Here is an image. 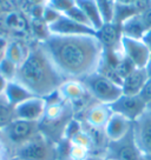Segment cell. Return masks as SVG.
<instances>
[{"instance_id":"9","label":"cell","mask_w":151,"mask_h":160,"mask_svg":"<svg viewBox=\"0 0 151 160\" xmlns=\"http://www.w3.org/2000/svg\"><path fill=\"white\" fill-rule=\"evenodd\" d=\"M109 106L112 113L123 115L124 118L130 120L131 122L136 121L148 108L146 104L139 95L128 94H122L115 102H112Z\"/></svg>"},{"instance_id":"8","label":"cell","mask_w":151,"mask_h":160,"mask_svg":"<svg viewBox=\"0 0 151 160\" xmlns=\"http://www.w3.org/2000/svg\"><path fill=\"white\" fill-rule=\"evenodd\" d=\"M141 157L142 152L137 146L131 128L123 138L109 141L102 158L106 160H139Z\"/></svg>"},{"instance_id":"1","label":"cell","mask_w":151,"mask_h":160,"mask_svg":"<svg viewBox=\"0 0 151 160\" xmlns=\"http://www.w3.org/2000/svg\"><path fill=\"white\" fill-rule=\"evenodd\" d=\"M40 44L66 80L81 81L96 73L104 55L96 35L51 34Z\"/></svg>"},{"instance_id":"42","label":"cell","mask_w":151,"mask_h":160,"mask_svg":"<svg viewBox=\"0 0 151 160\" xmlns=\"http://www.w3.org/2000/svg\"><path fill=\"white\" fill-rule=\"evenodd\" d=\"M150 7H151V2H150Z\"/></svg>"},{"instance_id":"17","label":"cell","mask_w":151,"mask_h":160,"mask_svg":"<svg viewBox=\"0 0 151 160\" xmlns=\"http://www.w3.org/2000/svg\"><path fill=\"white\" fill-rule=\"evenodd\" d=\"M131 128H132V122L130 120H128L121 114L112 113L104 131L109 141H112L123 138L126 133H129Z\"/></svg>"},{"instance_id":"5","label":"cell","mask_w":151,"mask_h":160,"mask_svg":"<svg viewBox=\"0 0 151 160\" xmlns=\"http://www.w3.org/2000/svg\"><path fill=\"white\" fill-rule=\"evenodd\" d=\"M39 132V122L15 118L0 130V139L4 141V144L12 155L15 150L26 144Z\"/></svg>"},{"instance_id":"34","label":"cell","mask_w":151,"mask_h":160,"mask_svg":"<svg viewBox=\"0 0 151 160\" xmlns=\"http://www.w3.org/2000/svg\"><path fill=\"white\" fill-rule=\"evenodd\" d=\"M141 40L144 42V45L148 47V50L151 52V28H149V30L145 31V33L143 34V37H142Z\"/></svg>"},{"instance_id":"36","label":"cell","mask_w":151,"mask_h":160,"mask_svg":"<svg viewBox=\"0 0 151 160\" xmlns=\"http://www.w3.org/2000/svg\"><path fill=\"white\" fill-rule=\"evenodd\" d=\"M145 70L148 75H149V78H151V52H150V55H149V59H148V62H146Z\"/></svg>"},{"instance_id":"12","label":"cell","mask_w":151,"mask_h":160,"mask_svg":"<svg viewBox=\"0 0 151 160\" xmlns=\"http://www.w3.org/2000/svg\"><path fill=\"white\" fill-rule=\"evenodd\" d=\"M132 131L142 154H151V110L146 108L145 112L132 122Z\"/></svg>"},{"instance_id":"26","label":"cell","mask_w":151,"mask_h":160,"mask_svg":"<svg viewBox=\"0 0 151 160\" xmlns=\"http://www.w3.org/2000/svg\"><path fill=\"white\" fill-rule=\"evenodd\" d=\"M18 66L15 65L14 62H12L11 60L7 58L3 60L0 62V74L3 75L7 81H13L15 80L17 73H18Z\"/></svg>"},{"instance_id":"15","label":"cell","mask_w":151,"mask_h":160,"mask_svg":"<svg viewBox=\"0 0 151 160\" xmlns=\"http://www.w3.org/2000/svg\"><path fill=\"white\" fill-rule=\"evenodd\" d=\"M5 24L8 33L15 35L17 39H25L27 35H31L30 18L20 10L5 14Z\"/></svg>"},{"instance_id":"13","label":"cell","mask_w":151,"mask_h":160,"mask_svg":"<svg viewBox=\"0 0 151 160\" xmlns=\"http://www.w3.org/2000/svg\"><path fill=\"white\" fill-rule=\"evenodd\" d=\"M46 99L40 97H32L14 107V115L17 119L39 122L45 113Z\"/></svg>"},{"instance_id":"27","label":"cell","mask_w":151,"mask_h":160,"mask_svg":"<svg viewBox=\"0 0 151 160\" xmlns=\"http://www.w3.org/2000/svg\"><path fill=\"white\" fill-rule=\"evenodd\" d=\"M46 5L55 8L60 14H65L76 6V0H47Z\"/></svg>"},{"instance_id":"32","label":"cell","mask_w":151,"mask_h":160,"mask_svg":"<svg viewBox=\"0 0 151 160\" xmlns=\"http://www.w3.org/2000/svg\"><path fill=\"white\" fill-rule=\"evenodd\" d=\"M8 41H10V39H7V38H0V62L6 58Z\"/></svg>"},{"instance_id":"18","label":"cell","mask_w":151,"mask_h":160,"mask_svg":"<svg viewBox=\"0 0 151 160\" xmlns=\"http://www.w3.org/2000/svg\"><path fill=\"white\" fill-rule=\"evenodd\" d=\"M148 79L149 75L146 73L145 68H135L123 79L122 82L123 94L138 95Z\"/></svg>"},{"instance_id":"40","label":"cell","mask_w":151,"mask_h":160,"mask_svg":"<svg viewBox=\"0 0 151 160\" xmlns=\"http://www.w3.org/2000/svg\"><path fill=\"white\" fill-rule=\"evenodd\" d=\"M148 108H149V110H151V104H149V105H148Z\"/></svg>"},{"instance_id":"33","label":"cell","mask_w":151,"mask_h":160,"mask_svg":"<svg viewBox=\"0 0 151 160\" xmlns=\"http://www.w3.org/2000/svg\"><path fill=\"white\" fill-rule=\"evenodd\" d=\"M12 155H11L8 148L6 147L4 141L0 139V160H11Z\"/></svg>"},{"instance_id":"19","label":"cell","mask_w":151,"mask_h":160,"mask_svg":"<svg viewBox=\"0 0 151 160\" xmlns=\"http://www.w3.org/2000/svg\"><path fill=\"white\" fill-rule=\"evenodd\" d=\"M30 47L31 44H27L24 39L12 38L8 41L6 58L11 60L12 62H14L15 65L19 67L25 61V59L30 53Z\"/></svg>"},{"instance_id":"41","label":"cell","mask_w":151,"mask_h":160,"mask_svg":"<svg viewBox=\"0 0 151 160\" xmlns=\"http://www.w3.org/2000/svg\"><path fill=\"white\" fill-rule=\"evenodd\" d=\"M11 160H15V159H14V158H11Z\"/></svg>"},{"instance_id":"22","label":"cell","mask_w":151,"mask_h":160,"mask_svg":"<svg viewBox=\"0 0 151 160\" xmlns=\"http://www.w3.org/2000/svg\"><path fill=\"white\" fill-rule=\"evenodd\" d=\"M121 30L122 35L133 38V39H142V37L148 28L142 19L141 14H136L125 20L121 25Z\"/></svg>"},{"instance_id":"20","label":"cell","mask_w":151,"mask_h":160,"mask_svg":"<svg viewBox=\"0 0 151 160\" xmlns=\"http://www.w3.org/2000/svg\"><path fill=\"white\" fill-rule=\"evenodd\" d=\"M4 97L11 106L15 107L21 102H24L25 100L30 99L32 97H35V95L32 94L25 86L21 85L20 82L13 80V81H8V84L6 86Z\"/></svg>"},{"instance_id":"35","label":"cell","mask_w":151,"mask_h":160,"mask_svg":"<svg viewBox=\"0 0 151 160\" xmlns=\"http://www.w3.org/2000/svg\"><path fill=\"white\" fill-rule=\"evenodd\" d=\"M8 84V81L3 77V75L0 74V97H3L4 93H5V90H6V86Z\"/></svg>"},{"instance_id":"7","label":"cell","mask_w":151,"mask_h":160,"mask_svg":"<svg viewBox=\"0 0 151 160\" xmlns=\"http://www.w3.org/2000/svg\"><path fill=\"white\" fill-rule=\"evenodd\" d=\"M58 93L71 105L76 117L81 114L89 106L96 101L83 84V81L79 80H66L58 90Z\"/></svg>"},{"instance_id":"37","label":"cell","mask_w":151,"mask_h":160,"mask_svg":"<svg viewBox=\"0 0 151 160\" xmlns=\"http://www.w3.org/2000/svg\"><path fill=\"white\" fill-rule=\"evenodd\" d=\"M139 160H151V154H142Z\"/></svg>"},{"instance_id":"23","label":"cell","mask_w":151,"mask_h":160,"mask_svg":"<svg viewBox=\"0 0 151 160\" xmlns=\"http://www.w3.org/2000/svg\"><path fill=\"white\" fill-rule=\"evenodd\" d=\"M31 35L34 38V41L43 42L51 35L49 25L43 19H30Z\"/></svg>"},{"instance_id":"11","label":"cell","mask_w":151,"mask_h":160,"mask_svg":"<svg viewBox=\"0 0 151 160\" xmlns=\"http://www.w3.org/2000/svg\"><path fill=\"white\" fill-rule=\"evenodd\" d=\"M111 114H112V111H111L110 106L95 101L81 114L76 117V119L81 120L83 124L90 126V127L104 130Z\"/></svg>"},{"instance_id":"24","label":"cell","mask_w":151,"mask_h":160,"mask_svg":"<svg viewBox=\"0 0 151 160\" xmlns=\"http://www.w3.org/2000/svg\"><path fill=\"white\" fill-rule=\"evenodd\" d=\"M99 13L104 24L113 22L116 12V0H96Z\"/></svg>"},{"instance_id":"14","label":"cell","mask_w":151,"mask_h":160,"mask_svg":"<svg viewBox=\"0 0 151 160\" xmlns=\"http://www.w3.org/2000/svg\"><path fill=\"white\" fill-rule=\"evenodd\" d=\"M49 30L51 34L55 35H96L97 33L93 28L78 24L64 14L50 24Z\"/></svg>"},{"instance_id":"3","label":"cell","mask_w":151,"mask_h":160,"mask_svg":"<svg viewBox=\"0 0 151 160\" xmlns=\"http://www.w3.org/2000/svg\"><path fill=\"white\" fill-rule=\"evenodd\" d=\"M76 118L71 105L58 92L46 98V110L43 119L39 121L40 133L59 145L64 140L67 127Z\"/></svg>"},{"instance_id":"25","label":"cell","mask_w":151,"mask_h":160,"mask_svg":"<svg viewBox=\"0 0 151 160\" xmlns=\"http://www.w3.org/2000/svg\"><path fill=\"white\" fill-rule=\"evenodd\" d=\"M13 119H15L14 107L8 104L5 97H0V130L10 124Z\"/></svg>"},{"instance_id":"29","label":"cell","mask_w":151,"mask_h":160,"mask_svg":"<svg viewBox=\"0 0 151 160\" xmlns=\"http://www.w3.org/2000/svg\"><path fill=\"white\" fill-rule=\"evenodd\" d=\"M0 6L4 14H8L15 11H19V0H0Z\"/></svg>"},{"instance_id":"38","label":"cell","mask_w":151,"mask_h":160,"mask_svg":"<svg viewBox=\"0 0 151 160\" xmlns=\"http://www.w3.org/2000/svg\"><path fill=\"white\" fill-rule=\"evenodd\" d=\"M89 160H106V159L102 158V157H92V158H90Z\"/></svg>"},{"instance_id":"39","label":"cell","mask_w":151,"mask_h":160,"mask_svg":"<svg viewBox=\"0 0 151 160\" xmlns=\"http://www.w3.org/2000/svg\"><path fill=\"white\" fill-rule=\"evenodd\" d=\"M4 13H3V10H1V6H0V15H3Z\"/></svg>"},{"instance_id":"21","label":"cell","mask_w":151,"mask_h":160,"mask_svg":"<svg viewBox=\"0 0 151 160\" xmlns=\"http://www.w3.org/2000/svg\"><path fill=\"white\" fill-rule=\"evenodd\" d=\"M76 5L84 12V14L89 19L93 30L96 32L98 30H101L102 26L104 25V22H103L102 15L96 4V0H76Z\"/></svg>"},{"instance_id":"16","label":"cell","mask_w":151,"mask_h":160,"mask_svg":"<svg viewBox=\"0 0 151 160\" xmlns=\"http://www.w3.org/2000/svg\"><path fill=\"white\" fill-rule=\"evenodd\" d=\"M96 37L104 47V51H113L121 47L122 30L121 26L113 22L104 24L101 30L97 31Z\"/></svg>"},{"instance_id":"30","label":"cell","mask_w":151,"mask_h":160,"mask_svg":"<svg viewBox=\"0 0 151 160\" xmlns=\"http://www.w3.org/2000/svg\"><path fill=\"white\" fill-rule=\"evenodd\" d=\"M60 13L57 12L55 8L50 7L49 5H45V8H44V14H43V20L45 21L47 25H50L52 22H55V20L60 17Z\"/></svg>"},{"instance_id":"28","label":"cell","mask_w":151,"mask_h":160,"mask_svg":"<svg viewBox=\"0 0 151 160\" xmlns=\"http://www.w3.org/2000/svg\"><path fill=\"white\" fill-rule=\"evenodd\" d=\"M64 15L69 17L70 19L75 20L76 22H78V24H81V25H85V26H87V27H91V28H92L90 21L86 18V15L84 14V12H83L77 5H76L75 7H72V8H71L67 13H65Z\"/></svg>"},{"instance_id":"2","label":"cell","mask_w":151,"mask_h":160,"mask_svg":"<svg viewBox=\"0 0 151 160\" xmlns=\"http://www.w3.org/2000/svg\"><path fill=\"white\" fill-rule=\"evenodd\" d=\"M15 81L20 82L35 97L49 98L66 81L46 53L40 42L31 44L30 53L19 66Z\"/></svg>"},{"instance_id":"6","label":"cell","mask_w":151,"mask_h":160,"mask_svg":"<svg viewBox=\"0 0 151 160\" xmlns=\"http://www.w3.org/2000/svg\"><path fill=\"white\" fill-rule=\"evenodd\" d=\"M81 81L90 92L92 98L101 104L111 105L123 94V88L121 85L105 78L98 72L89 75Z\"/></svg>"},{"instance_id":"31","label":"cell","mask_w":151,"mask_h":160,"mask_svg":"<svg viewBox=\"0 0 151 160\" xmlns=\"http://www.w3.org/2000/svg\"><path fill=\"white\" fill-rule=\"evenodd\" d=\"M138 95L143 99V101L146 104V106L151 104V78L146 80L145 85L143 86V88H142V91L139 92Z\"/></svg>"},{"instance_id":"10","label":"cell","mask_w":151,"mask_h":160,"mask_svg":"<svg viewBox=\"0 0 151 160\" xmlns=\"http://www.w3.org/2000/svg\"><path fill=\"white\" fill-rule=\"evenodd\" d=\"M121 47L123 54L135 65L137 68H145L150 51L144 45L141 39H133L125 35H122Z\"/></svg>"},{"instance_id":"4","label":"cell","mask_w":151,"mask_h":160,"mask_svg":"<svg viewBox=\"0 0 151 160\" xmlns=\"http://www.w3.org/2000/svg\"><path fill=\"white\" fill-rule=\"evenodd\" d=\"M12 158L15 160H59L58 145L39 132L15 150L12 153Z\"/></svg>"}]
</instances>
